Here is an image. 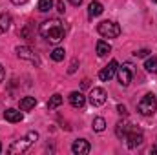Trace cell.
<instances>
[{
    "label": "cell",
    "mask_w": 157,
    "mask_h": 155,
    "mask_svg": "<svg viewBox=\"0 0 157 155\" xmlns=\"http://www.w3.org/2000/svg\"><path fill=\"white\" fill-rule=\"evenodd\" d=\"M90 150H91V146H90V142L86 139H77L71 144V152L75 155H86V153H90Z\"/></svg>",
    "instance_id": "obj_9"
},
{
    "label": "cell",
    "mask_w": 157,
    "mask_h": 155,
    "mask_svg": "<svg viewBox=\"0 0 157 155\" xmlns=\"http://www.w3.org/2000/svg\"><path fill=\"white\" fill-rule=\"evenodd\" d=\"M75 70H77V60H73V62H71V68H70L68 71H70V73H73Z\"/></svg>",
    "instance_id": "obj_26"
},
{
    "label": "cell",
    "mask_w": 157,
    "mask_h": 155,
    "mask_svg": "<svg viewBox=\"0 0 157 155\" xmlns=\"http://www.w3.org/2000/svg\"><path fill=\"white\" fill-rule=\"evenodd\" d=\"M0 152H2V144H0Z\"/></svg>",
    "instance_id": "obj_32"
},
{
    "label": "cell",
    "mask_w": 157,
    "mask_h": 155,
    "mask_svg": "<svg viewBox=\"0 0 157 155\" xmlns=\"http://www.w3.org/2000/svg\"><path fill=\"white\" fill-rule=\"evenodd\" d=\"M104 102H106V91L102 88H93L90 91V104L97 108V106H102Z\"/></svg>",
    "instance_id": "obj_7"
},
{
    "label": "cell",
    "mask_w": 157,
    "mask_h": 155,
    "mask_svg": "<svg viewBox=\"0 0 157 155\" xmlns=\"http://www.w3.org/2000/svg\"><path fill=\"white\" fill-rule=\"evenodd\" d=\"M152 2H157V0H152Z\"/></svg>",
    "instance_id": "obj_33"
},
{
    "label": "cell",
    "mask_w": 157,
    "mask_h": 155,
    "mask_svg": "<svg viewBox=\"0 0 157 155\" xmlns=\"http://www.w3.org/2000/svg\"><path fill=\"white\" fill-rule=\"evenodd\" d=\"M33 142L26 137V139H20V141H15L13 144H11V148H9V153H22V152H26L29 146H31Z\"/></svg>",
    "instance_id": "obj_10"
},
{
    "label": "cell",
    "mask_w": 157,
    "mask_h": 155,
    "mask_svg": "<svg viewBox=\"0 0 157 155\" xmlns=\"http://www.w3.org/2000/svg\"><path fill=\"white\" fill-rule=\"evenodd\" d=\"M57 11H59V13H64V11H66V6H64V2H62V0H59V2H57Z\"/></svg>",
    "instance_id": "obj_24"
},
{
    "label": "cell",
    "mask_w": 157,
    "mask_h": 155,
    "mask_svg": "<svg viewBox=\"0 0 157 155\" xmlns=\"http://www.w3.org/2000/svg\"><path fill=\"white\" fill-rule=\"evenodd\" d=\"M132 77H133V68H132L130 64H124V66L117 68V80H119V84H121L122 88L130 86Z\"/></svg>",
    "instance_id": "obj_6"
},
{
    "label": "cell",
    "mask_w": 157,
    "mask_h": 155,
    "mask_svg": "<svg viewBox=\"0 0 157 155\" xmlns=\"http://www.w3.org/2000/svg\"><path fill=\"white\" fill-rule=\"evenodd\" d=\"M130 124L126 122V120H121V122H117V128H115V135H117L119 139H124L126 137V133L130 131Z\"/></svg>",
    "instance_id": "obj_15"
},
{
    "label": "cell",
    "mask_w": 157,
    "mask_h": 155,
    "mask_svg": "<svg viewBox=\"0 0 157 155\" xmlns=\"http://www.w3.org/2000/svg\"><path fill=\"white\" fill-rule=\"evenodd\" d=\"M35 104H37V99L35 97H22L20 102H18V108L22 112H29V110L35 108Z\"/></svg>",
    "instance_id": "obj_12"
},
{
    "label": "cell",
    "mask_w": 157,
    "mask_h": 155,
    "mask_svg": "<svg viewBox=\"0 0 157 155\" xmlns=\"http://www.w3.org/2000/svg\"><path fill=\"white\" fill-rule=\"evenodd\" d=\"M117 68H119V64H117V60H112L106 68H102L101 71H99V78L102 80V82H108L110 78L113 77L115 73H117Z\"/></svg>",
    "instance_id": "obj_8"
},
{
    "label": "cell",
    "mask_w": 157,
    "mask_h": 155,
    "mask_svg": "<svg viewBox=\"0 0 157 155\" xmlns=\"http://www.w3.org/2000/svg\"><path fill=\"white\" fill-rule=\"evenodd\" d=\"M102 11H104V7H102V4L97 2V0H93V2L90 4V7H88V15H90L91 18H93V17H99Z\"/></svg>",
    "instance_id": "obj_14"
},
{
    "label": "cell",
    "mask_w": 157,
    "mask_h": 155,
    "mask_svg": "<svg viewBox=\"0 0 157 155\" xmlns=\"http://www.w3.org/2000/svg\"><path fill=\"white\" fill-rule=\"evenodd\" d=\"M11 2H13L15 6H22V4H26L28 0H11Z\"/></svg>",
    "instance_id": "obj_28"
},
{
    "label": "cell",
    "mask_w": 157,
    "mask_h": 155,
    "mask_svg": "<svg viewBox=\"0 0 157 155\" xmlns=\"http://www.w3.org/2000/svg\"><path fill=\"white\" fill-rule=\"evenodd\" d=\"M112 51V46L106 40H99L97 42V55L99 57H108V53Z\"/></svg>",
    "instance_id": "obj_16"
},
{
    "label": "cell",
    "mask_w": 157,
    "mask_h": 155,
    "mask_svg": "<svg viewBox=\"0 0 157 155\" xmlns=\"http://www.w3.org/2000/svg\"><path fill=\"white\" fill-rule=\"evenodd\" d=\"M53 7V0H40L39 2V11L40 13H48Z\"/></svg>",
    "instance_id": "obj_22"
},
{
    "label": "cell",
    "mask_w": 157,
    "mask_h": 155,
    "mask_svg": "<svg viewBox=\"0 0 157 155\" xmlns=\"http://www.w3.org/2000/svg\"><path fill=\"white\" fill-rule=\"evenodd\" d=\"M104 128H106V120L102 117H95L93 119V130L95 131H104Z\"/></svg>",
    "instance_id": "obj_21"
},
{
    "label": "cell",
    "mask_w": 157,
    "mask_h": 155,
    "mask_svg": "<svg viewBox=\"0 0 157 155\" xmlns=\"http://www.w3.org/2000/svg\"><path fill=\"white\" fill-rule=\"evenodd\" d=\"M62 100H64L62 95H60V93H55V95L49 97V100H48V108H49V110H55V108H59V106L62 104Z\"/></svg>",
    "instance_id": "obj_17"
},
{
    "label": "cell",
    "mask_w": 157,
    "mask_h": 155,
    "mask_svg": "<svg viewBox=\"0 0 157 155\" xmlns=\"http://www.w3.org/2000/svg\"><path fill=\"white\" fill-rule=\"evenodd\" d=\"M148 53H150V49H139V51L135 53V57H139V59H144V57H148Z\"/></svg>",
    "instance_id": "obj_23"
},
{
    "label": "cell",
    "mask_w": 157,
    "mask_h": 155,
    "mask_svg": "<svg viewBox=\"0 0 157 155\" xmlns=\"http://www.w3.org/2000/svg\"><path fill=\"white\" fill-rule=\"evenodd\" d=\"M64 57H66V51H64V47H55V49L51 51V59H53L55 62H60V60H64Z\"/></svg>",
    "instance_id": "obj_20"
},
{
    "label": "cell",
    "mask_w": 157,
    "mask_h": 155,
    "mask_svg": "<svg viewBox=\"0 0 157 155\" xmlns=\"http://www.w3.org/2000/svg\"><path fill=\"white\" fill-rule=\"evenodd\" d=\"M144 68L148 73H157V57H148L144 62Z\"/></svg>",
    "instance_id": "obj_19"
},
{
    "label": "cell",
    "mask_w": 157,
    "mask_h": 155,
    "mask_svg": "<svg viewBox=\"0 0 157 155\" xmlns=\"http://www.w3.org/2000/svg\"><path fill=\"white\" fill-rule=\"evenodd\" d=\"M39 31L42 35V39H46L49 44H59L66 37V28L59 18H49V20L42 22Z\"/></svg>",
    "instance_id": "obj_1"
},
{
    "label": "cell",
    "mask_w": 157,
    "mask_h": 155,
    "mask_svg": "<svg viewBox=\"0 0 157 155\" xmlns=\"http://www.w3.org/2000/svg\"><path fill=\"white\" fill-rule=\"evenodd\" d=\"M137 110H139V113L141 115H154L157 110V99L154 93H146L143 99H141V102L137 104Z\"/></svg>",
    "instance_id": "obj_2"
},
{
    "label": "cell",
    "mask_w": 157,
    "mask_h": 155,
    "mask_svg": "<svg viewBox=\"0 0 157 155\" xmlns=\"http://www.w3.org/2000/svg\"><path fill=\"white\" fill-rule=\"evenodd\" d=\"M97 31L101 37L104 39H115L121 35V28H119L117 22H112V20H102L99 26H97Z\"/></svg>",
    "instance_id": "obj_3"
},
{
    "label": "cell",
    "mask_w": 157,
    "mask_h": 155,
    "mask_svg": "<svg viewBox=\"0 0 157 155\" xmlns=\"http://www.w3.org/2000/svg\"><path fill=\"white\" fill-rule=\"evenodd\" d=\"M11 26V17L7 13H2L0 15V33H6Z\"/></svg>",
    "instance_id": "obj_18"
},
{
    "label": "cell",
    "mask_w": 157,
    "mask_h": 155,
    "mask_svg": "<svg viewBox=\"0 0 157 155\" xmlns=\"http://www.w3.org/2000/svg\"><path fill=\"white\" fill-rule=\"evenodd\" d=\"M88 86H90V80H88V78H84V80H82V88H88Z\"/></svg>",
    "instance_id": "obj_29"
},
{
    "label": "cell",
    "mask_w": 157,
    "mask_h": 155,
    "mask_svg": "<svg viewBox=\"0 0 157 155\" xmlns=\"http://www.w3.org/2000/svg\"><path fill=\"white\" fill-rule=\"evenodd\" d=\"M70 2H71L73 6H80V4H82V0H70Z\"/></svg>",
    "instance_id": "obj_30"
},
{
    "label": "cell",
    "mask_w": 157,
    "mask_h": 155,
    "mask_svg": "<svg viewBox=\"0 0 157 155\" xmlns=\"http://www.w3.org/2000/svg\"><path fill=\"white\" fill-rule=\"evenodd\" d=\"M4 77H6V71H4V66L0 64V82L4 80Z\"/></svg>",
    "instance_id": "obj_27"
},
{
    "label": "cell",
    "mask_w": 157,
    "mask_h": 155,
    "mask_svg": "<svg viewBox=\"0 0 157 155\" xmlns=\"http://www.w3.org/2000/svg\"><path fill=\"white\" fill-rule=\"evenodd\" d=\"M148 153H157V146H152V148L148 150Z\"/></svg>",
    "instance_id": "obj_31"
},
{
    "label": "cell",
    "mask_w": 157,
    "mask_h": 155,
    "mask_svg": "<svg viewBox=\"0 0 157 155\" xmlns=\"http://www.w3.org/2000/svg\"><path fill=\"white\" fill-rule=\"evenodd\" d=\"M68 99H70V104H71L73 108H82V106L86 104V97H84L80 91H71Z\"/></svg>",
    "instance_id": "obj_11"
},
{
    "label": "cell",
    "mask_w": 157,
    "mask_h": 155,
    "mask_svg": "<svg viewBox=\"0 0 157 155\" xmlns=\"http://www.w3.org/2000/svg\"><path fill=\"white\" fill-rule=\"evenodd\" d=\"M126 144H128V148H137V146H141L143 142H144V135H143V131L141 130H135V128H130V131L126 133Z\"/></svg>",
    "instance_id": "obj_4"
},
{
    "label": "cell",
    "mask_w": 157,
    "mask_h": 155,
    "mask_svg": "<svg viewBox=\"0 0 157 155\" xmlns=\"http://www.w3.org/2000/svg\"><path fill=\"white\" fill-rule=\"evenodd\" d=\"M4 117H6L7 122H20V120H22V113H20L18 110H13V108L6 110V112H4Z\"/></svg>",
    "instance_id": "obj_13"
},
{
    "label": "cell",
    "mask_w": 157,
    "mask_h": 155,
    "mask_svg": "<svg viewBox=\"0 0 157 155\" xmlns=\"http://www.w3.org/2000/svg\"><path fill=\"white\" fill-rule=\"evenodd\" d=\"M17 55H18V59L28 60V62H31V64H35V66L40 64L39 55H37L31 47H28V46H18V47H17Z\"/></svg>",
    "instance_id": "obj_5"
},
{
    "label": "cell",
    "mask_w": 157,
    "mask_h": 155,
    "mask_svg": "<svg viewBox=\"0 0 157 155\" xmlns=\"http://www.w3.org/2000/svg\"><path fill=\"white\" fill-rule=\"evenodd\" d=\"M117 113L122 117H126V106H122V104H119L117 106Z\"/></svg>",
    "instance_id": "obj_25"
}]
</instances>
